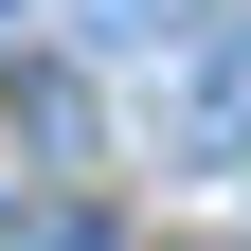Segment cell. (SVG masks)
Wrapping results in <instances>:
<instances>
[{
  "instance_id": "obj_3",
  "label": "cell",
  "mask_w": 251,
  "mask_h": 251,
  "mask_svg": "<svg viewBox=\"0 0 251 251\" xmlns=\"http://www.w3.org/2000/svg\"><path fill=\"white\" fill-rule=\"evenodd\" d=\"M18 251H126V233H108V215H36Z\"/></svg>"
},
{
  "instance_id": "obj_4",
  "label": "cell",
  "mask_w": 251,
  "mask_h": 251,
  "mask_svg": "<svg viewBox=\"0 0 251 251\" xmlns=\"http://www.w3.org/2000/svg\"><path fill=\"white\" fill-rule=\"evenodd\" d=\"M0 36H18V0H0Z\"/></svg>"
},
{
  "instance_id": "obj_1",
  "label": "cell",
  "mask_w": 251,
  "mask_h": 251,
  "mask_svg": "<svg viewBox=\"0 0 251 251\" xmlns=\"http://www.w3.org/2000/svg\"><path fill=\"white\" fill-rule=\"evenodd\" d=\"M162 144L179 162H251V18H198L162 54Z\"/></svg>"
},
{
  "instance_id": "obj_2",
  "label": "cell",
  "mask_w": 251,
  "mask_h": 251,
  "mask_svg": "<svg viewBox=\"0 0 251 251\" xmlns=\"http://www.w3.org/2000/svg\"><path fill=\"white\" fill-rule=\"evenodd\" d=\"M72 36H90V54H179L198 0H72Z\"/></svg>"
}]
</instances>
